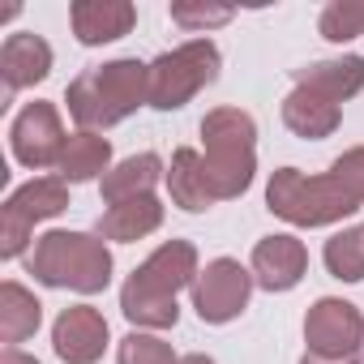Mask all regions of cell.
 Masks as SVG:
<instances>
[{"mask_svg":"<svg viewBox=\"0 0 364 364\" xmlns=\"http://www.w3.org/2000/svg\"><path fill=\"white\" fill-rule=\"evenodd\" d=\"M198 249L193 240H167L159 245L120 287V313L133 326H150V330H167L180 321L176 309V291L198 283Z\"/></svg>","mask_w":364,"mask_h":364,"instance_id":"1","label":"cell"},{"mask_svg":"<svg viewBox=\"0 0 364 364\" xmlns=\"http://www.w3.org/2000/svg\"><path fill=\"white\" fill-rule=\"evenodd\" d=\"M65 103H69V116L82 129H90V133L112 129V124L129 120L141 103H150V65H141L133 56H120V60L82 69L69 82Z\"/></svg>","mask_w":364,"mask_h":364,"instance_id":"2","label":"cell"},{"mask_svg":"<svg viewBox=\"0 0 364 364\" xmlns=\"http://www.w3.org/2000/svg\"><path fill=\"white\" fill-rule=\"evenodd\" d=\"M202 141H206V176L215 185L219 202L245 198L257 171V124L240 107H215L202 120Z\"/></svg>","mask_w":364,"mask_h":364,"instance_id":"3","label":"cell"},{"mask_svg":"<svg viewBox=\"0 0 364 364\" xmlns=\"http://www.w3.org/2000/svg\"><path fill=\"white\" fill-rule=\"evenodd\" d=\"M26 270L43 287H69L82 296H95L112 283V253L103 236L86 232H48L35 240V253L26 257Z\"/></svg>","mask_w":364,"mask_h":364,"instance_id":"4","label":"cell"},{"mask_svg":"<svg viewBox=\"0 0 364 364\" xmlns=\"http://www.w3.org/2000/svg\"><path fill=\"white\" fill-rule=\"evenodd\" d=\"M266 206H270V215H279L291 228H330V223L360 210V202L330 171L326 176H304L300 167H279L270 176Z\"/></svg>","mask_w":364,"mask_h":364,"instance_id":"5","label":"cell"},{"mask_svg":"<svg viewBox=\"0 0 364 364\" xmlns=\"http://www.w3.org/2000/svg\"><path fill=\"white\" fill-rule=\"evenodd\" d=\"M215 77H219V48L210 39H189L150 60V107L176 112Z\"/></svg>","mask_w":364,"mask_h":364,"instance_id":"6","label":"cell"},{"mask_svg":"<svg viewBox=\"0 0 364 364\" xmlns=\"http://www.w3.org/2000/svg\"><path fill=\"white\" fill-rule=\"evenodd\" d=\"M69 210V185L60 176H39L31 185L14 189L0 206V257H22L26 245H31V232L35 223L43 219H56Z\"/></svg>","mask_w":364,"mask_h":364,"instance_id":"7","label":"cell"},{"mask_svg":"<svg viewBox=\"0 0 364 364\" xmlns=\"http://www.w3.org/2000/svg\"><path fill=\"white\" fill-rule=\"evenodd\" d=\"M253 296V270H245L232 257H215L198 283H193V309L206 326H228L249 309Z\"/></svg>","mask_w":364,"mask_h":364,"instance_id":"8","label":"cell"},{"mask_svg":"<svg viewBox=\"0 0 364 364\" xmlns=\"http://www.w3.org/2000/svg\"><path fill=\"white\" fill-rule=\"evenodd\" d=\"M304 343L313 355L326 360H351L364 347V313L351 300L338 296H321L309 317H304Z\"/></svg>","mask_w":364,"mask_h":364,"instance_id":"9","label":"cell"},{"mask_svg":"<svg viewBox=\"0 0 364 364\" xmlns=\"http://www.w3.org/2000/svg\"><path fill=\"white\" fill-rule=\"evenodd\" d=\"M9 146H14V159L22 167H31V171H43L52 163L60 167V154H65L69 137H65V124H60L56 103H43V99L26 103L18 112L14 129H9Z\"/></svg>","mask_w":364,"mask_h":364,"instance_id":"10","label":"cell"},{"mask_svg":"<svg viewBox=\"0 0 364 364\" xmlns=\"http://www.w3.org/2000/svg\"><path fill=\"white\" fill-rule=\"evenodd\" d=\"M249 270H253V283L257 287H266V291H291L304 279V270H309V249H304V240H296L287 232L262 236L253 245Z\"/></svg>","mask_w":364,"mask_h":364,"instance_id":"11","label":"cell"},{"mask_svg":"<svg viewBox=\"0 0 364 364\" xmlns=\"http://www.w3.org/2000/svg\"><path fill=\"white\" fill-rule=\"evenodd\" d=\"M52 347L65 364H95L107 347V317L90 304H73L52 326Z\"/></svg>","mask_w":364,"mask_h":364,"instance_id":"12","label":"cell"},{"mask_svg":"<svg viewBox=\"0 0 364 364\" xmlns=\"http://www.w3.org/2000/svg\"><path fill=\"white\" fill-rule=\"evenodd\" d=\"M69 22H73L77 43L99 48V43L124 39L137 26V9L129 5V0H77V5L69 9Z\"/></svg>","mask_w":364,"mask_h":364,"instance_id":"13","label":"cell"},{"mask_svg":"<svg viewBox=\"0 0 364 364\" xmlns=\"http://www.w3.org/2000/svg\"><path fill=\"white\" fill-rule=\"evenodd\" d=\"M48 73H52V43L43 35L18 31V35L5 39V48H0V77H5L9 95L43 82Z\"/></svg>","mask_w":364,"mask_h":364,"instance_id":"14","label":"cell"},{"mask_svg":"<svg viewBox=\"0 0 364 364\" xmlns=\"http://www.w3.org/2000/svg\"><path fill=\"white\" fill-rule=\"evenodd\" d=\"M167 193L180 210H189V215H202L210 210L219 198H215V185H210V176H206V159L193 150V146H180L167 163Z\"/></svg>","mask_w":364,"mask_h":364,"instance_id":"15","label":"cell"},{"mask_svg":"<svg viewBox=\"0 0 364 364\" xmlns=\"http://www.w3.org/2000/svg\"><path fill=\"white\" fill-rule=\"evenodd\" d=\"M296 86L313 90L330 103H343V99L364 90V56H338V60L304 65V69H296Z\"/></svg>","mask_w":364,"mask_h":364,"instance_id":"16","label":"cell"},{"mask_svg":"<svg viewBox=\"0 0 364 364\" xmlns=\"http://www.w3.org/2000/svg\"><path fill=\"white\" fill-rule=\"evenodd\" d=\"M159 176H167L163 171V159L154 150H141V154L116 163L103 176V202L107 206H120V202H133V198H150L154 185H159Z\"/></svg>","mask_w":364,"mask_h":364,"instance_id":"17","label":"cell"},{"mask_svg":"<svg viewBox=\"0 0 364 364\" xmlns=\"http://www.w3.org/2000/svg\"><path fill=\"white\" fill-rule=\"evenodd\" d=\"M338 120H343L338 103H330V99H321V95H313V90H304V86H296V90L283 99V124H287L296 137H304V141L330 137V133L338 129Z\"/></svg>","mask_w":364,"mask_h":364,"instance_id":"18","label":"cell"},{"mask_svg":"<svg viewBox=\"0 0 364 364\" xmlns=\"http://www.w3.org/2000/svg\"><path fill=\"white\" fill-rule=\"evenodd\" d=\"M159 228H163V206H159L154 193L107 206V215H99V236L116 240V245H133V240H141V236H150Z\"/></svg>","mask_w":364,"mask_h":364,"instance_id":"19","label":"cell"},{"mask_svg":"<svg viewBox=\"0 0 364 364\" xmlns=\"http://www.w3.org/2000/svg\"><path fill=\"white\" fill-rule=\"evenodd\" d=\"M107 163H112V141L90 133V129H77L69 137L65 154H60V180H65V185H86V180L112 171Z\"/></svg>","mask_w":364,"mask_h":364,"instance_id":"20","label":"cell"},{"mask_svg":"<svg viewBox=\"0 0 364 364\" xmlns=\"http://www.w3.org/2000/svg\"><path fill=\"white\" fill-rule=\"evenodd\" d=\"M39 321H43V304L35 300V291H26L14 279L0 283V338H5V347L26 343L39 330Z\"/></svg>","mask_w":364,"mask_h":364,"instance_id":"21","label":"cell"},{"mask_svg":"<svg viewBox=\"0 0 364 364\" xmlns=\"http://www.w3.org/2000/svg\"><path fill=\"white\" fill-rule=\"evenodd\" d=\"M326 270L343 283H360L364 279V228H347L338 236L326 240Z\"/></svg>","mask_w":364,"mask_h":364,"instance_id":"22","label":"cell"},{"mask_svg":"<svg viewBox=\"0 0 364 364\" xmlns=\"http://www.w3.org/2000/svg\"><path fill=\"white\" fill-rule=\"evenodd\" d=\"M317 31H321L330 43L360 39V35H364V5H360V0H334V5H326V9H321Z\"/></svg>","mask_w":364,"mask_h":364,"instance_id":"23","label":"cell"},{"mask_svg":"<svg viewBox=\"0 0 364 364\" xmlns=\"http://www.w3.org/2000/svg\"><path fill=\"white\" fill-rule=\"evenodd\" d=\"M116 364H180V355L171 351V343L133 330V334L120 338V347H116Z\"/></svg>","mask_w":364,"mask_h":364,"instance_id":"24","label":"cell"},{"mask_svg":"<svg viewBox=\"0 0 364 364\" xmlns=\"http://www.w3.org/2000/svg\"><path fill=\"white\" fill-rule=\"evenodd\" d=\"M232 18H236V9H228V5H185V0L171 5V22L185 31H210V26H223Z\"/></svg>","mask_w":364,"mask_h":364,"instance_id":"25","label":"cell"},{"mask_svg":"<svg viewBox=\"0 0 364 364\" xmlns=\"http://www.w3.org/2000/svg\"><path fill=\"white\" fill-rule=\"evenodd\" d=\"M330 176L338 180V185L364 206V146H355V150H343L338 159H334V167H330Z\"/></svg>","mask_w":364,"mask_h":364,"instance_id":"26","label":"cell"},{"mask_svg":"<svg viewBox=\"0 0 364 364\" xmlns=\"http://www.w3.org/2000/svg\"><path fill=\"white\" fill-rule=\"evenodd\" d=\"M0 364H39V360H35V355H26V351H18V347H5Z\"/></svg>","mask_w":364,"mask_h":364,"instance_id":"27","label":"cell"},{"mask_svg":"<svg viewBox=\"0 0 364 364\" xmlns=\"http://www.w3.org/2000/svg\"><path fill=\"white\" fill-rule=\"evenodd\" d=\"M300 364H360V360H355V355H351V360H326V355H313V351H304V360H300Z\"/></svg>","mask_w":364,"mask_h":364,"instance_id":"28","label":"cell"},{"mask_svg":"<svg viewBox=\"0 0 364 364\" xmlns=\"http://www.w3.org/2000/svg\"><path fill=\"white\" fill-rule=\"evenodd\" d=\"M180 364H215V360L202 355V351H193V355H180Z\"/></svg>","mask_w":364,"mask_h":364,"instance_id":"29","label":"cell"},{"mask_svg":"<svg viewBox=\"0 0 364 364\" xmlns=\"http://www.w3.org/2000/svg\"><path fill=\"white\" fill-rule=\"evenodd\" d=\"M360 364H364V347H360Z\"/></svg>","mask_w":364,"mask_h":364,"instance_id":"30","label":"cell"}]
</instances>
